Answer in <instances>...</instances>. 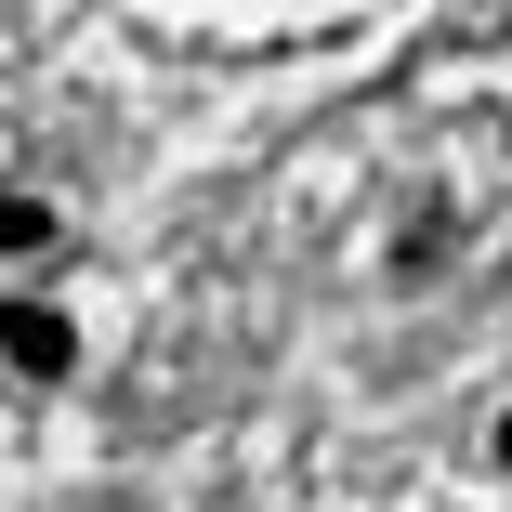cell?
Listing matches in <instances>:
<instances>
[{
	"label": "cell",
	"instance_id": "cell-1",
	"mask_svg": "<svg viewBox=\"0 0 512 512\" xmlns=\"http://www.w3.org/2000/svg\"><path fill=\"white\" fill-rule=\"evenodd\" d=\"M0 355H14L27 381H53V368H66V316H53V302H27V316H0Z\"/></svg>",
	"mask_w": 512,
	"mask_h": 512
},
{
	"label": "cell",
	"instance_id": "cell-3",
	"mask_svg": "<svg viewBox=\"0 0 512 512\" xmlns=\"http://www.w3.org/2000/svg\"><path fill=\"white\" fill-rule=\"evenodd\" d=\"M499 473H512V421H499Z\"/></svg>",
	"mask_w": 512,
	"mask_h": 512
},
{
	"label": "cell",
	"instance_id": "cell-2",
	"mask_svg": "<svg viewBox=\"0 0 512 512\" xmlns=\"http://www.w3.org/2000/svg\"><path fill=\"white\" fill-rule=\"evenodd\" d=\"M0 250H40V211H0Z\"/></svg>",
	"mask_w": 512,
	"mask_h": 512
}]
</instances>
